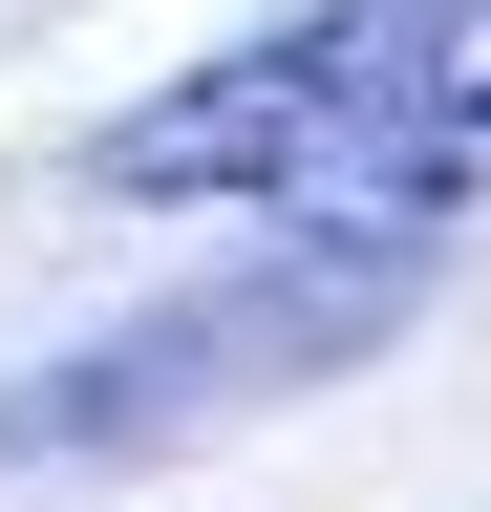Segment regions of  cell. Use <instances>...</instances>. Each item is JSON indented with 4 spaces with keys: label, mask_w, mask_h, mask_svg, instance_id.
<instances>
[{
    "label": "cell",
    "mask_w": 491,
    "mask_h": 512,
    "mask_svg": "<svg viewBox=\"0 0 491 512\" xmlns=\"http://www.w3.org/2000/svg\"><path fill=\"white\" fill-rule=\"evenodd\" d=\"M107 214H257V235H470L491 192V0H299L86 128Z\"/></svg>",
    "instance_id": "1"
},
{
    "label": "cell",
    "mask_w": 491,
    "mask_h": 512,
    "mask_svg": "<svg viewBox=\"0 0 491 512\" xmlns=\"http://www.w3.org/2000/svg\"><path fill=\"white\" fill-rule=\"evenodd\" d=\"M427 278H449L427 235H257L235 278L150 299V320H107V342H86V363H43V384H0V470H43V448H171V427L278 406V384H342Z\"/></svg>",
    "instance_id": "2"
}]
</instances>
